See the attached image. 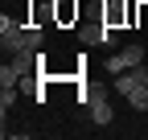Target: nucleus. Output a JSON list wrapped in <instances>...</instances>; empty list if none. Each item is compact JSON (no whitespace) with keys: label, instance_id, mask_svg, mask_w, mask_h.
Returning <instances> with one entry per match:
<instances>
[{"label":"nucleus","instance_id":"f257e3e1","mask_svg":"<svg viewBox=\"0 0 148 140\" xmlns=\"http://www.w3.org/2000/svg\"><path fill=\"white\" fill-rule=\"evenodd\" d=\"M0 41H4L8 54H21V49H29V25L12 21V16L4 12V16H0Z\"/></svg>","mask_w":148,"mask_h":140},{"label":"nucleus","instance_id":"f03ea898","mask_svg":"<svg viewBox=\"0 0 148 140\" xmlns=\"http://www.w3.org/2000/svg\"><path fill=\"white\" fill-rule=\"evenodd\" d=\"M140 62H144V45H123L119 54H111V58H107V74L115 78V74H123V70L140 66Z\"/></svg>","mask_w":148,"mask_h":140},{"label":"nucleus","instance_id":"7ed1b4c3","mask_svg":"<svg viewBox=\"0 0 148 140\" xmlns=\"http://www.w3.org/2000/svg\"><path fill=\"white\" fill-rule=\"evenodd\" d=\"M86 111H90V119H95L99 128H107L111 119H115V107H111V99H107L103 91H90V95H86Z\"/></svg>","mask_w":148,"mask_h":140},{"label":"nucleus","instance_id":"20e7f679","mask_svg":"<svg viewBox=\"0 0 148 140\" xmlns=\"http://www.w3.org/2000/svg\"><path fill=\"white\" fill-rule=\"evenodd\" d=\"M111 86H115V95H127V91H136V86H148V66H132V70H123V74L111 78Z\"/></svg>","mask_w":148,"mask_h":140},{"label":"nucleus","instance_id":"39448f33","mask_svg":"<svg viewBox=\"0 0 148 140\" xmlns=\"http://www.w3.org/2000/svg\"><path fill=\"white\" fill-rule=\"evenodd\" d=\"M78 37H82V45H111V41H115V29L103 21L95 29H78Z\"/></svg>","mask_w":148,"mask_h":140},{"label":"nucleus","instance_id":"423d86ee","mask_svg":"<svg viewBox=\"0 0 148 140\" xmlns=\"http://www.w3.org/2000/svg\"><path fill=\"white\" fill-rule=\"evenodd\" d=\"M21 66H16V62H4V66H0V86H21Z\"/></svg>","mask_w":148,"mask_h":140},{"label":"nucleus","instance_id":"0eeeda50","mask_svg":"<svg viewBox=\"0 0 148 140\" xmlns=\"http://www.w3.org/2000/svg\"><path fill=\"white\" fill-rule=\"evenodd\" d=\"M16 103V86H0V111L8 115V107Z\"/></svg>","mask_w":148,"mask_h":140}]
</instances>
